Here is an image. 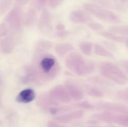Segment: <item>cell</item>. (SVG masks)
I'll return each instance as SVG.
<instances>
[{
    "mask_svg": "<svg viewBox=\"0 0 128 127\" xmlns=\"http://www.w3.org/2000/svg\"><path fill=\"white\" fill-rule=\"evenodd\" d=\"M36 98V93L32 88H27L20 91L16 97V102L23 104H28L33 102Z\"/></svg>",
    "mask_w": 128,
    "mask_h": 127,
    "instance_id": "obj_15",
    "label": "cell"
},
{
    "mask_svg": "<svg viewBox=\"0 0 128 127\" xmlns=\"http://www.w3.org/2000/svg\"><path fill=\"white\" fill-rule=\"evenodd\" d=\"M94 119L111 124L128 127V115L103 111L92 116Z\"/></svg>",
    "mask_w": 128,
    "mask_h": 127,
    "instance_id": "obj_8",
    "label": "cell"
},
{
    "mask_svg": "<svg viewBox=\"0 0 128 127\" xmlns=\"http://www.w3.org/2000/svg\"><path fill=\"white\" fill-rule=\"evenodd\" d=\"M52 47L51 42L45 40L40 41L35 46L34 51H48Z\"/></svg>",
    "mask_w": 128,
    "mask_h": 127,
    "instance_id": "obj_22",
    "label": "cell"
},
{
    "mask_svg": "<svg viewBox=\"0 0 128 127\" xmlns=\"http://www.w3.org/2000/svg\"><path fill=\"white\" fill-rule=\"evenodd\" d=\"M69 19L71 22L76 24H88L92 21L91 14L86 10H74L70 14Z\"/></svg>",
    "mask_w": 128,
    "mask_h": 127,
    "instance_id": "obj_14",
    "label": "cell"
},
{
    "mask_svg": "<svg viewBox=\"0 0 128 127\" xmlns=\"http://www.w3.org/2000/svg\"><path fill=\"white\" fill-rule=\"evenodd\" d=\"M78 47L81 53L87 56H91L94 51V46L91 42L88 41H82L80 42Z\"/></svg>",
    "mask_w": 128,
    "mask_h": 127,
    "instance_id": "obj_20",
    "label": "cell"
},
{
    "mask_svg": "<svg viewBox=\"0 0 128 127\" xmlns=\"http://www.w3.org/2000/svg\"><path fill=\"white\" fill-rule=\"evenodd\" d=\"M29 1L30 0H16V5H18L20 6H25L29 2Z\"/></svg>",
    "mask_w": 128,
    "mask_h": 127,
    "instance_id": "obj_32",
    "label": "cell"
},
{
    "mask_svg": "<svg viewBox=\"0 0 128 127\" xmlns=\"http://www.w3.org/2000/svg\"><path fill=\"white\" fill-rule=\"evenodd\" d=\"M74 50V47L70 43L58 44L54 47V51L60 57H64L68 56Z\"/></svg>",
    "mask_w": 128,
    "mask_h": 127,
    "instance_id": "obj_17",
    "label": "cell"
},
{
    "mask_svg": "<svg viewBox=\"0 0 128 127\" xmlns=\"http://www.w3.org/2000/svg\"><path fill=\"white\" fill-rule=\"evenodd\" d=\"M85 91L88 95L96 98H102L104 97V92L100 87L92 84L85 85Z\"/></svg>",
    "mask_w": 128,
    "mask_h": 127,
    "instance_id": "obj_19",
    "label": "cell"
},
{
    "mask_svg": "<svg viewBox=\"0 0 128 127\" xmlns=\"http://www.w3.org/2000/svg\"><path fill=\"white\" fill-rule=\"evenodd\" d=\"M30 64L36 75L39 85L53 80L61 70L58 60L48 51H34Z\"/></svg>",
    "mask_w": 128,
    "mask_h": 127,
    "instance_id": "obj_1",
    "label": "cell"
},
{
    "mask_svg": "<svg viewBox=\"0 0 128 127\" xmlns=\"http://www.w3.org/2000/svg\"><path fill=\"white\" fill-rule=\"evenodd\" d=\"M86 26H88L89 29H90L92 31H95V32H100L103 31L104 29L103 25L99 23V22L91 21V22H90L88 24H86Z\"/></svg>",
    "mask_w": 128,
    "mask_h": 127,
    "instance_id": "obj_25",
    "label": "cell"
},
{
    "mask_svg": "<svg viewBox=\"0 0 128 127\" xmlns=\"http://www.w3.org/2000/svg\"><path fill=\"white\" fill-rule=\"evenodd\" d=\"M71 101L67 90L62 85H57L50 88L48 92L42 93L38 99L39 106L45 109H50L64 104H68Z\"/></svg>",
    "mask_w": 128,
    "mask_h": 127,
    "instance_id": "obj_2",
    "label": "cell"
},
{
    "mask_svg": "<svg viewBox=\"0 0 128 127\" xmlns=\"http://www.w3.org/2000/svg\"><path fill=\"white\" fill-rule=\"evenodd\" d=\"M116 97L120 101L128 105V88L118 91L116 93Z\"/></svg>",
    "mask_w": 128,
    "mask_h": 127,
    "instance_id": "obj_23",
    "label": "cell"
},
{
    "mask_svg": "<svg viewBox=\"0 0 128 127\" xmlns=\"http://www.w3.org/2000/svg\"><path fill=\"white\" fill-rule=\"evenodd\" d=\"M99 70L101 75L106 79L118 85H125L128 82V77L124 71L118 65L111 62L100 64Z\"/></svg>",
    "mask_w": 128,
    "mask_h": 127,
    "instance_id": "obj_4",
    "label": "cell"
},
{
    "mask_svg": "<svg viewBox=\"0 0 128 127\" xmlns=\"http://www.w3.org/2000/svg\"><path fill=\"white\" fill-rule=\"evenodd\" d=\"M38 29L41 33L50 32L52 29V16L46 9H42L38 22Z\"/></svg>",
    "mask_w": 128,
    "mask_h": 127,
    "instance_id": "obj_12",
    "label": "cell"
},
{
    "mask_svg": "<svg viewBox=\"0 0 128 127\" xmlns=\"http://www.w3.org/2000/svg\"><path fill=\"white\" fill-rule=\"evenodd\" d=\"M83 8L95 17L105 22L117 24L120 21L118 15L114 12L96 4L85 3Z\"/></svg>",
    "mask_w": 128,
    "mask_h": 127,
    "instance_id": "obj_6",
    "label": "cell"
},
{
    "mask_svg": "<svg viewBox=\"0 0 128 127\" xmlns=\"http://www.w3.org/2000/svg\"><path fill=\"white\" fill-rule=\"evenodd\" d=\"M63 1L64 0H49L48 4L51 8L56 9L62 4Z\"/></svg>",
    "mask_w": 128,
    "mask_h": 127,
    "instance_id": "obj_28",
    "label": "cell"
},
{
    "mask_svg": "<svg viewBox=\"0 0 128 127\" xmlns=\"http://www.w3.org/2000/svg\"><path fill=\"white\" fill-rule=\"evenodd\" d=\"M121 64L128 74V61H127V60H124V61H121Z\"/></svg>",
    "mask_w": 128,
    "mask_h": 127,
    "instance_id": "obj_31",
    "label": "cell"
},
{
    "mask_svg": "<svg viewBox=\"0 0 128 127\" xmlns=\"http://www.w3.org/2000/svg\"><path fill=\"white\" fill-rule=\"evenodd\" d=\"M94 53L96 56L104 58L111 59H114L115 58L113 54L110 50L99 44H96L94 45Z\"/></svg>",
    "mask_w": 128,
    "mask_h": 127,
    "instance_id": "obj_18",
    "label": "cell"
},
{
    "mask_svg": "<svg viewBox=\"0 0 128 127\" xmlns=\"http://www.w3.org/2000/svg\"><path fill=\"white\" fill-rule=\"evenodd\" d=\"M38 19L37 11L35 9L30 8L24 14L23 24L26 27L32 26L36 23Z\"/></svg>",
    "mask_w": 128,
    "mask_h": 127,
    "instance_id": "obj_16",
    "label": "cell"
},
{
    "mask_svg": "<svg viewBox=\"0 0 128 127\" xmlns=\"http://www.w3.org/2000/svg\"><path fill=\"white\" fill-rule=\"evenodd\" d=\"M84 115V112L82 110L76 109L59 115L55 117L54 120L62 124H66L81 119L82 117H83Z\"/></svg>",
    "mask_w": 128,
    "mask_h": 127,
    "instance_id": "obj_13",
    "label": "cell"
},
{
    "mask_svg": "<svg viewBox=\"0 0 128 127\" xmlns=\"http://www.w3.org/2000/svg\"><path fill=\"white\" fill-rule=\"evenodd\" d=\"M14 0H1L0 4V13L2 15L11 7ZM16 1V0H15Z\"/></svg>",
    "mask_w": 128,
    "mask_h": 127,
    "instance_id": "obj_24",
    "label": "cell"
},
{
    "mask_svg": "<svg viewBox=\"0 0 128 127\" xmlns=\"http://www.w3.org/2000/svg\"><path fill=\"white\" fill-rule=\"evenodd\" d=\"M46 127H66L63 124L56 120L49 121L46 124Z\"/></svg>",
    "mask_w": 128,
    "mask_h": 127,
    "instance_id": "obj_30",
    "label": "cell"
},
{
    "mask_svg": "<svg viewBox=\"0 0 128 127\" xmlns=\"http://www.w3.org/2000/svg\"><path fill=\"white\" fill-rule=\"evenodd\" d=\"M20 38V37L11 34H8L6 37L1 38L0 51L1 53L4 55L11 54L16 47Z\"/></svg>",
    "mask_w": 128,
    "mask_h": 127,
    "instance_id": "obj_10",
    "label": "cell"
},
{
    "mask_svg": "<svg viewBox=\"0 0 128 127\" xmlns=\"http://www.w3.org/2000/svg\"><path fill=\"white\" fill-rule=\"evenodd\" d=\"M10 34V29L8 26L7 24L3 21L1 23L0 25V37L2 38L4 37H6Z\"/></svg>",
    "mask_w": 128,
    "mask_h": 127,
    "instance_id": "obj_26",
    "label": "cell"
},
{
    "mask_svg": "<svg viewBox=\"0 0 128 127\" xmlns=\"http://www.w3.org/2000/svg\"><path fill=\"white\" fill-rule=\"evenodd\" d=\"M23 15L21 6L18 5H16L8 12L4 21L8 26L10 34L20 37L24 25Z\"/></svg>",
    "mask_w": 128,
    "mask_h": 127,
    "instance_id": "obj_5",
    "label": "cell"
},
{
    "mask_svg": "<svg viewBox=\"0 0 128 127\" xmlns=\"http://www.w3.org/2000/svg\"><path fill=\"white\" fill-rule=\"evenodd\" d=\"M64 86L71 100L76 102H80L84 97L83 88L76 81L72 79H66L64 82Z\"/></svg>",
    "mask_w": 128,
    "mask_h": 127,
    "instance_id": "obj_9",
    "label": "cell"
},
{
    "mask_svg": "<svg viewBox=\"0 0 128 127\" xmlns=\"http://www.w3.org/2000/svg\"><path fill=\"white\" fill-rule=\"evenodd\" d=\"M49 0H35V7L38 9H44V7L48 4Z\"/></svg>",
    "mask_w": 128,
    "mask_h": 127,
    "instance_id": "obj_29",
    "label": "cell"
},
{
    "mask_svg": "<svg viewBox=\"0 0 128 127\" xmlns=\"http://www.w3.org/2000/svg\"><path fill=\"white\" fill-rule=\"evenodd\" d=\"M100 34L113 42L123 43L128 47V25H113L108 31H101Z\"/></svg>",
    "mask_w": 128,
    "mask_h": 127,
    "instance_id": "obj_7",
    "label": "cell"
},
{
    "mask_svg": "<svg viewBox=\"0 0 128 127\" xmlns=\"http://www.w3.org/2000/svg\"><path fill=\"white\" fill-rule=\"evenodd\" d=\"M66 68L78 76H85L93 73L96 70V64L85 58L78 52H71L66 56L64 61Z\"/></svg>",
    "mask_w": 128,
    "mask_h": 127,
    "instance_id": "obj_3",
    "label": "cell"
},
{
    "mask_svg": "<svg viewBox=\"0 0 128 127\" xmlns=\"http://www.w3.org/2000/svg\"><path fill=\"white\" fill-rule=\"evenodd\" d=\"M92 1L94 2V4L104 8L118 10L117 6L114 3L113 0H92Z\"/></svg>",
    "mask_w": 128,
    "mask_h": 127,
    "instance_id": "obj_21",
    "label": "cell"
},
{
    "mask_svg": "<svg viewBox=\"0 0 128 127\" xmlns=\"http://www.w3.org/2000/svg\"><path fill=\"white\" fill-rule=\"evenodd\" d=\"M78 107V109L81 110H92L94 108V106L92 104H91V103L88 102H80L78 103H77Z\"/></svg>",
    "mask_w": 128,
    "mask_h": 127,
    "instance_id": "obj_27",
    "label": "cell"
},
{
    "mask_svg": "<svg viewBox=\"0 0 128 127\" xmlns=\"http://www.w3.org/2000/svg\"><path fill=\"white\" fill-rule=\"evenodd\" d=\"M97 108L106 112L128 115V106L123 103L101 102L97 104Z\"/></svg>",
    "mask_w": 128,
    "mask_h": 127,
    "instance_id": "obj_11",
    "label": "cell"
}]
</instances>
